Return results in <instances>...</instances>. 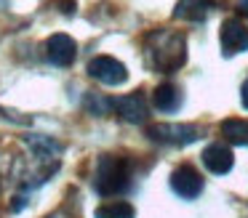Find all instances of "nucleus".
Wrapping results in <instances>:
<instances>
[{"mask_svg": "<svg viewBox=\"0 0 248 218\" xmlns=\"http://www.w3.org/2000/svg\"><path fill=\"white\" fill-rule=\"evenodd\" d=\"M240 104L248 109V80L243 83V88H240Z\"/></svg>", "mask_w": 248, "mask_h": 218, "instance_id": "obj_17", "label": "nucleus"}, {"mask_svg": "<svg viewBox=\"0 0 248 218\" xmlns=\"http://www.w3.org/2000/svg\"><path fill=\"white\" fill-rule=\"evenodd\" d=\"M203 165L216 175H227L235 165V157H232L230 146L224 144H211V146L203 149Z\"/></svg>", "mask_w": 248, "mask_h": 218, "instance_id": "obj_9", "label": "nucleus"}, {"mask_svg": "<svg viewBox=\"0 0 248 218\" xmlns=\"http://www.w3.org/2000/svg\"><path fill=\"white\" fill-rule=\"evenodd\" d=\"M88 74L102 85H123L128 80V69L115 56H93L88 61Z\"/></svg>", "mask_w": 248, "mask_h": 218, "instance_id": "obj_4", "label": "nucleus"}, {"mask_svg": "<svg viewBox=\"0 0 248 218\" xmlns=\"http://www.w3.org/2000/svg\"><path fill=\"white\" fill-rule=\"evenodd\" d=\"M59 5H62V14H64V16L75 14V0H59Z\"/></svg>", "mask_w": 248, "mask_h": 218, "instance_id": "obj_16", "label": "nucleus"}, {"mask_svg": "<svg viewBox=\"0 0 248 218\" xmlns=\"http://www.w3.org/2000/svg\"><path fill=\"white\" fill-rule=\"evenodd\" d=\"M24 144H27L40 160H51V157H56V154L62 152V146L48 136H24Z\"/></svg>", "mask_w": 248, "mask_h": 218, "instance_id": "obj_12", "label": "nucleus"}, {"mask_svg": "<svg viewBox=\"0 0 248 218\" xmlns=\"http://www.w3.org/2000/svg\"><path fill=\"white\" fill-rule=\"evenodd\" d=\"M171 189L184 200H198L200 191H203V175L192 165H179L171 173Z\"/></svg>", "mask_w": 248, "mask_h": 218, "instance_id": "obj_6", "label": "nucleus"}, {"mask_svg": "<svg viewBox=\"0 0 248 218\" xmlns=\"http://www.w3.org/2000/svg\"><path fill=\"white\" fill-rule=\"evenodd\" d=\"M147 136L155 144L184 146V144L198 141L200 131H198V125H189V122H155V125H147Z\"/></svg>", "mask_w": 248, "mask_h": 218, "instance_id": "obj_2", "label": "nucleus"}, {"mask_svg": "<svg viewBox=\"0 0 248 218\" xmlns=\"http://www.w3.org/2000/svg\"><path fill=\"white\" fill-rule=\"evenodd\" d=\"M235 5H237V11H240L243 16H248V0H235Z\"/></svg>", "mask_w": 248, "mask_h": 218, "instance_id": "obj_18", "label": "nucleus"}, {"mask_svg": "<svg viewBox=\"0 0 248 218\" xmlns=\"http://www.w3.org/2000/svg\"><path fill=\"white\" fill-rule=\"evenodd\" d=\"M152 104L160 112H176L179 106H182V90L173 83H160L152 90Z\"/></svg>", "mask_w": 248, "mask_h": 218, "instance_id": "obj_10", "label": "nucleus"}, {"mask_svg": "<svg viewBox=\"0 0 248 218\" xmlns=\"http://www.w3.org/2000/svg\"><path fill=\"white\" fill-rule=\"evenodd\" d=\"M157 35H160L163 43H160V48L152 51L155 64L160 69H166V72H173V69H179L184 64V58H187V43L179 35H166V32H157Z\"/></svg>", "mask_w": 248, "mask_h": 218, "instance_id": "obj_3", "label": "nucleus"}, {"mask_svg": "<svg viewBox=\"0 0 248 218\" xmlns=\"http://www.w3.org/2000/svg\"><path fill=\"white\" fill-rule=\"evenodd\" d=\"M214 0H179L173 8V19H189V21H200L208 16Z\"/></svg>", "mask_w": 248, "mask_h": 218, "instance_id": "obj_11", "label": "nucleus"}, {"mask_svg": "<svg viewBox=\"0 0 248 218\" xmlns=\"http://www.w3.org/2000/svg\"><path fill=\"white\" fill-rule=\"evenodd\" d=\"M219 40L224 56H237V53L248 51V27L240 19H224L219 29Z\"/></svg>", "mask_w": 248, "mask_h": 218, "instance_id": "obj_5", "label": "nucleus"}, {"mask_svg": "<svg viewBox=\"0 0 248 218\" xmlns=\"http://www.w3.org/2000/svg\"><path fill=\"white\" fill-rule=\"evenodd\" d=\"M86 109L91 112V115H96V117H104L109 109H115V104L109 99H102L99 93H88L86 96Z\"/></svg>", "mask_w": 248, "mask_h": 218, "instance_id": "obj_15", "label": "nucleus"}, {"mask_svg": "<svg viewBox=\"0 0 248 218\" xmlns=\"http://www.w3.org/2000/svg\"><path fill=\"white\" fill-rule=\"evenodd\" d=\"M93 216L96 218H136V210H134V205H128V202H109V205L96 207Z\"/></svg>", "mask_w": 248, "mask_h": 218, "instance_id": "obj_14", "label": "nucleus"}, {"mask_svg": "<svg viewBox=\"0 0 248 218\" xmlns=\"http://www.w3.org/2000/svg\"><path fill=\"white\" fill-rule=\"evenodd\" d=\"M131 178V162L115 154H102L96 162V173H93V189L102 197H112L125 191Z\"/></svg>", "mask_w": 248, "mask_h": 218, "instance_id": "obj_1", "label": "nucleus"}, {"mask_svg": "<svg viewBox=\"0 0 248 218\" xmlns=\"http://www.w3.org/2000/svg\"><path fill=\"white\" fill-rule=\"evenodd\" d=\"M112 104H115L118 115L123 117L125 122L141 125V122L147 120V101H144V96H141V90H136V93H128V96H120V99H115Z\"/></svg>", "mask_w": 248, "mask_h": 218, "instance_id": "obj_8", "label": "nucleus"}, {"mask_svg": "<svg viewBox=\"0 0 248 218\" xmlns=\"http://www.w3.org/2000/svg\"><path fill=\"white\" fill-rule=\"evenodd\" d=\"M221 133L235 146H248V122L246 120H224L221 122Z\"/></svg>", "mask_w": 248, "mask_h": 218, "instance_id": "obj_13", "label": "nucleus"}, {"mask_svg": "<svg viewBox=\"0 0 248 218\" xmlns=\"http://www.w3.org/2000/svg\"><path fill=\"white\" fill-rule=\"evenodd\" d=\"M46 56H48V61L56 64V67H70L78 56V43L72 40L70 35H64V32H56V35H51L48 43H46Z\"/></svg>", "mask_w": 248, "mask_h": 218, "instance_id": "obj_7", "label": "nucleus"}]
</instances>
